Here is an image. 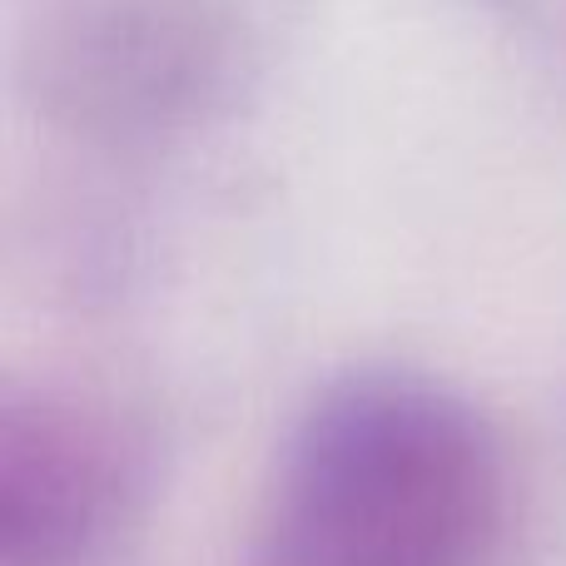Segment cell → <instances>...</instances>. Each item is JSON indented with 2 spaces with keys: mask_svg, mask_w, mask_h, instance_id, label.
I'll return each mask as SVG.
<instances>
[{
  "mask_svg": "<svg viewBox=\"0 0 566 566\" xmlns=\"http://www.w3.org/2000/svg\"><path fill=\"white\" fill-rule=\"evenodd\" d=\"M488 422L412 373H353L279 452L254 566H488L502 537Z\"/></svg>",
  "mask_w": 566,
  "mask_h": 566,
  "instance_id": "cell-1",
  "label": "cell"
},
{
  "mask_svg": "<svg viewBox=\"0 0 566 566\" xmlns=\"http://www.w3.org/2000/svg\"><path fill=\"white\" fill-rule=\"evenodd\" d=\"M129 492L119 442L60 402L0 412V566H80L115 532Z\"/></svg>",
  "mask_w": 566,
  "mask_h": 566,
  "instance_id": "cell-2",
  "label": "cell"
}]
</instances>
